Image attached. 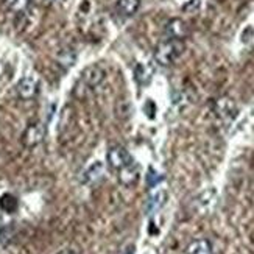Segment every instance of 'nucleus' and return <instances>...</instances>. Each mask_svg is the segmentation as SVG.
I'll use <instances>...</instances> for the list:
<instances>
[{"label": "nucleus", "instance_id": "4468645a", "mask_svg": "<svg viewBox=\"0 0 254 254\" xmlns=\"http://www.w3.org/2000/svg\"><path fill=\"white\" fill-rule=\"evenodd\" d=\"M153 75H154V69L151 67L150 64H137L136 69H134V76H136V81L140 86H147L151 83L153 80Z\"/></svg>", "mask_w": 254, "mask_h": 254}, {"label": "nucleus", "instance_id": "39448f33", "mask_svg": "<svg viewBox=\"0 0 254 254\" xmlns=\"http://www.w3.org/2000/svg\"><path fill=\"white\" fill-rule=\"evenodd\" d=\"M164 35L167 36V39L184 41L187 35H189V25L183 19H170L164 25Z\"/></svg>", "mask_w": 254, "mask_h": 254}, {"label": "nucleus", "instance_id": "0eeeda50", "mask_svg": "<svg viewBox=\"0 0 254 254\" xmlns=\"http://www.w3.org/2000/svg\"><path fill=\"white\" fill-rule=\"evenodd\" d=\"M106 78V72L100 67V65L92 64L87 65V67L81 72V81L87 87H97L100 86Z\"/></svg>", "mask_w": 254, "mask_h": 254}, {"label": "nucleus", "instance_id": "dca6fc26", "mask_svg": "<svg viewBox=\"0 0 254 254\" xmlns=\"http://www.w3.org/2000/svg\"><path fill=\"white\" fill-rule=\"evenodd\" d=\"M145 181H147V186L150 187V189H153V187H156L159 183H162L164 181V176L161 175V173H158L154 169H148V173H147V178H145Z\"/></svg>", "mask_w": 254, "mask_h": 254}, {"label": "nucleus", "instance_id": "2eb2a0df", "mask_svg": "<svg viewBox=\"0 0 254 254\" xmlns=\"http://www.w3.org/2000/svg\"><path fill=\"white\" fill-rule=\"evenodd\" d=\"M5 5L13 13H24L30 6V0H5Z\"/></svg>", "mask_w": 254, "mask_h": 254}, {"label": "nucleus", "instance_id": "f03ea898", "mask_svg": "<svg viewBox=\"0 0 254 254\" xmlns=\"http://www.w3.org/2000/svg\"><path fill=\"white\" fill-rule=\"evenodd\" d=\"M212 111L218 120H222V122H226V124L233 122L239 114L236 102L229 97H220V98H217V100H214Z\"/></svg>", "mask_w": 254, "mask_h": 254}, {"label": "nucleus", "instance_id": "1a4fd4ad", "mask_svg": "<svg viewBox=\"0 0 254 254\" xmlns=\"http://www.w3.org/2000/svg\"><path fill=\"white\" fill-rule=\"evenodd\" d=\"M105 173V167L100 161L92 162L89 167H87L83 173H81V183L83 184H94L97 181H100V178Z\"/></svg>", "mask_w": 254, "mask_h": 254}, {"label": "nucleus", "instance_id": "f257e3e1", "mask_svg": "<svg viewBox=\"0 0 254 254\" xmlns=\"http://www.w3.org/2000/svg\"><path fill=\"white\" fill-rule=\"evenodd\" d=\"M184 41L180 39H165L159 42L154 49L153 58L162 67H169L180 60V57L184 53Z\"/></svg>", "mask_w": 254, "mask_h": 254}, {"label": "nucleus", "instance_id": "20e7f679", "mask_svg": "<svg viewBox=\"0 0 254 254\" xmlns=\"http://www.w3.org/2000/svg\"><path fill=\"white\" fill-rule=\"evenodd\" d=\"M44 137H46V127L39 122H35V124H30L25 128L24 134H22V143L28 148H33V147H38L44 140Z\"/></svg>", "mask_w": 254, "mask_h": 254}, {"label": "nucleus", "instance_id": "ddd939ff", "mask_svg": "<svg viewBox=\"0 0 254 254\" xmlns=\"http://www.w3.org/2000/svg\"><path fill=\"white\" fill-rule=\"evenodd\" d=\"M186 254H214V248L207 239H198L190 242L186 248Z\"/></svg>", "mask_w": 254, "mask_h": 254}, {"label": "nucleus", "instance_id": "f8f14e48", "mask_svg": "<svg viewBox=\"0 0 254 254\" xmlns=\"http://www.w3.org/2000/svg\"><path fill=\"white\" fill-rule=\"evenodd\" d=\"M57 63H58L60 67H63L64 70L70 69L72 65L76 63V53H75V50L70 49V47H64V49H61V50L57 53Z\"/></svg>", "mask_w": 254, "mask_h": 254}, {"label": "nucleus", "instance_id": "9d476101", "mask_svg": "<svg viewBox=\"0 0 254 254\" xmlns=\"http://www.w3.org/2000/svg\"><path fill=\"white\" fill-rule=\"evenodd\" d=\"M140 8V0H117L116 11L120 17H132Z\"/></svg>", "mask_w": 254, "mask_h": 254}, {"label": "nucleus", "instance_id": "f3484780", "mask_svg": "<svg viewBox=\"0 0 254 254\" xmlns=\"http://www.w3.org/2000/svg\"><path fill=\"white\" fill-rule=\"evenodd\" d=\"M2 207L6 212H13L17 209V200L13 195H3L2 196Z\"/></svg>", "mask_w": 254, "mask_h": 254}, {"label": "nucleus", "instance_id": "6e6552de", "mask_svg": "<svg viewBox=\"0 0 254 254\" xmlns=\"http://www.w3.org/2000/svg\"><path fill=\"white\" fill-rule=\"evenodd\" d=\"M117 176H119L120 184H124V186L134 184L139 178V165L134 161H131L128 165H125L124 169H120L117 172Z\"/></svg>", "mask_w": 254, "mask_h": 254}, {"label": "nucleus", "instance_id": "a211bd4d", "mask_svg": "<svg viewBox=\"0 0 254 254\" xmlns=\"http://www.w3.org/2000/svg\"><path fill=\"white\" fill-rule=\"evenodd\" d=\"M60 254H76L75 251H72V250H63Z\"/></svg>", "mask_w": 254, "mask_h": 254}, {"label": "nucleus", "instance_id": "9b49d317", "mask_svg": "<svg viewBox=\"0 0 254 254\" xmlns=\"http://www.w3.org/2000/svg\"><path fill=\"white\" fill-rule=\"evenodd\" d=\"M165 201H167V190L164 189H158L150 193L148 201H147V212L148 214H154L158 212L159 209L164 207Z\"/></svg>", "mask_w": 254, "mask_h": 254}, {"label": "nucleus", "instance_id": "423d86ee", "mask_svg": "<svg viewBox=\"0 0 254 254\" xmlns=\"http://www.w3.org/2000/svg\"><path fill=\"white\" fill-rule=\"evenodd\" d=\"M39 91V81L35 76H24L16 86V94L22 100H30V98L36 97Z\"/></svg>", "mask_w": 254, "mask_h": 254}, {"label": "nucleus", "instance_id": "7ed1b4c3", "mask_svg": "<svg viewBox=\"0 0 254 254\" xmlns=\"http://www.w3.org/2000/svg\"><path fill=\"white\" fill-rule=\"evenodd\" d=\"M106 161H108V165L111 167L113 170H120V169H124L125 165H128L132 158H131V154L128 153V150L122 145H114L108 150L106 153Z\"/></svg>", "mask_w": 254, "mask_h": 254}]
</instances>
